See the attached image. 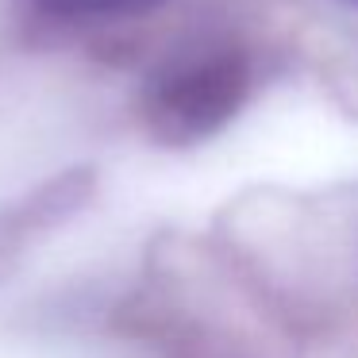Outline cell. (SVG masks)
Segmentation results:
<instances>
[{
    "mask_svg": "<svg viewBox=\"0 0 358 358\" xmlns=\"http://www.w3.org/2000/svg\"><path fill=\"white\" fill-rule=\"evenodd\" d=\"M108 327L150 358H304L308 339L220 231H158Z\"/></svg>",
    "mask_w": 358,
    "mask_h": 358,
    "instance_id": "cell-1",
    "label": "cell"
},
{
    "mask_svg": "<svg viewBox=\"0 0 358 358\" xmlns=\"http://www.w3.org/2000/svg\"><path fill=\"white\" fill-rule=\"evenodd\" d=\"M262 81V58L231 27L181 35L147 66L135 89V124L155 147L189 150L239 120Z\"/></svg>",
    "mask_w": 358,
    "mask_h": 358,
    "instance_id": "cell-2",
    "label": "cell"
},
{
    "mask_svg": "<svg viewBox=\"0 0 358 358\" xmlns=\"http://www.w3.org/2000/svg\"><path fill=\"white\" fill-rule=\"evenodd\" d=\"M96 181H101L96 166L81 162L0 201V289L24 270V262L43 239L62 231L73 216H81L93 204Z\"/></svg>",
    "mask_w": 358,
    "mask_h": 358,
    "instance_id": "cell-3",
    "label": "cell"
},
{
    "mask_svg": "<svg viewBox=\"0 0 358 358\" xmlns=\"http://www.w3.org/2000/svg\"><path fill=\"white\" fill-rule=\"evenodd\" d=\"M24 4L55 27H120L155 16L173 0H24Z\"/></svg>",
    "mask_w": 358,
    "mask_h": 358,
    "instance_id": "cell-4",
    "label": "cell"
},
{
    "mask_svg": "<svg viewBox=\"0 0 358 358\" xmlns=\"http://www.w3.org/2000/svg\"><path fill=\"white\" fill-rule=\"evenodd\" d=\"M343 4H350V8H358V0H343Z\"/></svg>",
    "mask_w": 358,
    "mask_h": 358,
    "instance_id": "cell-5",
    "label": "cell"
}]
</instances>
